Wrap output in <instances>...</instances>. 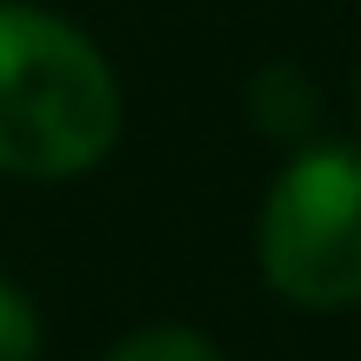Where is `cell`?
I'll return each instance as SVG.
<instances>
[{
  "instance_id": "cell-3",
  "label": "cell",
  "mask_w": 361,
  "mask_h": 361,
  "mask_svg": "<svg viewBox=\"0 0 361 361\" xmlns=\"http://www.w3.org/2000/svg\"><path fill=\"white\" fill-rule=\"evenodd\" d=\"M247 121L274 147H308L322 128V80L301 61H261L247 80Z\"/></svg>"
},
{
  "instance_id": "cell-5",
  "label": "cell",
  "mask_w": 361,
  "mask_h": 361,
  "mask_svg": "<svg viewBox=\"0 0 361 361\" xmlns=\"http://www.w3.org/2000/svg\"><path fill=\"white\" fill-rule=\"evenodd\" d=\"M0 361H40V308L0 274Z\"/></svg>"
},
{
  "instance_id": "cell-4",
  "label": "cell",
  "mask_w": 361,
  "mask_h": 361,
  "mask_svg": "<svg viewBox=\"0 0 361 361\" xmlns=\"http://www.w3.org/2000/svg\"><path fill=\"white\" fill-rule=\"evenodd\" d=\"M101 361H228V355L188 322H147V328H134V335H121Z\"/></svg>"
},
{
  "instance_id": "cell-1",
  "label": "cell",
  "mask_w": 361,
  "mask_h": 361,
  "mask_svg": "<svg viewBox=\"0 0 361 361\" xmlns=\"http://www.w3.org/2000/svg\"><path fill=\"white\" fill-rule=\"evenodd\" d=\"M121 141V80L74 20L0 0V174L80 180Z\"/></svg>"
},
{
  "instance_id": "cell-2",
  "label": "cell",
  "mask_w": 361,
  "mask_h": 361,
  "mask_svg": "<svg viewBox=\"0 0 361 361\" xmlns=\"http://www.w3.org/2000/svg\"><path fill=\"white\" fill-rule=\"evenodd\" d=\"M261 281L308 314L361 308V141H308L268 180L255 221Z\"/></svg>"
},
{
  "instance_id": "cell-6",
  "label": "cell",
  "mask_w": 361,
  "mask_h": 361,
  "mask_svg": "<svg viewBox=\"0 0 361 361\" xmlns=\"http://www.w3.org/2000/svg\"><path fill=\"white\" fill-rule=\"evenodd\" d=\"M355 114H361V74H355Z\"/></svg>"
}]
</instances>
